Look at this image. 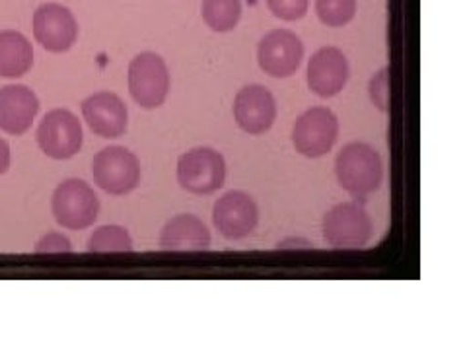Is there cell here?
I'll return each instance as SVG.
<instances>
[{
    "mask_svg": "<svg viewBox=\"0 0 467 350\" xmlns=\"http://www.w3.org/2000/svg\"><path fill=\"white\" fill-rule=\"evenodd\" d=\"M337 181L348 195L357 199L368 197L382 183V158L370 144L350 142L339 152L335 162Z\"/></svg>",
    "mask_w": 467,
    "mask_h": 350,
    "instance_id": "obj_1",
    "label": "cell"
},
{
    "mask_svg": "<svg viewBox=\"0 0 467 350\" xmlns=\"http://www.w3.org/2000/svg\"><path fill=\"white\" fill-rule=\"evenodd\" d=\"M129 92L144 109H156L170 92V72L156 53H140L129 65Z\"/></svg>",
    "mask_w": 467,
    "mask_h": 350,
    "instance_id": "obj_2",
    "label": "cell"
},
{
    "mask_svg": "<svg viewBox=\"0 0 467 350\" xmlns=\"http://www.w3.org/2000/svg\"><path fill=\"white\" fill-rule=\"evenodd\" d=\"M51 209L63 228L84 230L96 222L99 201L94 189L82 180H67L55 189Z\"/></svg>",
    "mask_w": 467,
    "mask_h": 350,
    "instance_id": "obj_3",
    "label": "cell"
},
{
    "mask_svg": "<svg viewBox=\"0 0 467 350\" xmlns=\"http://www.w3.org/2000/svg\"><path fill=\"white\" fill-rule=\"evenodd\" d=\"M324 238L335 250H360L372 238V221L358 202H343L324 218Z\"/></svg>",
    "mask_w": 467,
    "mask_h": 350,
    "instance_id": "obj_4",
    "label": "cell"
},
{
    "mask_svg": "<svg viewBox=\"0 0 467 350\" xmlns=\"http://www.w3.org/2000/svg\"><path fill=\"white\" fill-rule=\"evenodd\" d=\"M94 181L109 195H127L140 181L139 158L123 146H109L92 162Z\"/></svg>",
    "mask_w": 467,
    "mask_h": 350,
    "instance_id": "obj_5",
    "label": "cell"
},
{
    "mask_svg": "<svg viewBox=\"0 0 467 350\" xmlns=\"http://www.w3.org/2000/svg\"><path fill=\"white\" fill-rule=\"evenodd\" d=\"M224 158L213 149H193L178 162V181L193 195H209L224 185Z\"/></svg>",
    "mask_w": 467,
    "mask_h": 350,
    "instance_id": "obj_6",
    "label": "cell"
},
{
    "mask_svg": "<svg viewBox=\"0 0 467 350\" xmlns=\"http://www.w3.org/2000/svg\"><path fill=\"white\" fill-rule=\"evenodd\" d=\"M339 135V121L327 108H312L306 111L292 129V144L306 158L327 154Z\"/></svg>",
    "mask_w": 467,
    "mask_h": 350,
    "instance_id": "obj_7",
    "label": "cell"
},
{
    "mask_svg": "<svg viewBox=\"0 0 467 350\" xmlns=\"http://www.w3.org/2000/svg\"><path fill=\"white\" fill-rule=\"evenodd\" d=\"M37 144L53 160H68L82 149V125L68 109L49 111L37 129Z\"/></svg>",
    "mask_w": 467,
    "mask_h": 350,
    "instance_id": "obj_8",
    "label": "cell"
},
{
    "mask_svg": "<svg viewBox=\"0 0 467 350\" xmlns=\"http://www.w3.org/2000/svg\"><path fill=\"white\" fill-rule=\"evenodd\" d=\"M304 46L296 34L288 29H273L259 41L257 61L261 70L275 78H288L298 70Z\"/></svg>",
    "mask_w": 467,
    "mask_h": 350,
    "instance_id": "obj_9",
    "label": "cell"
},
{
    "mask_svg": "<svg viewBox=\"0 0 467 350\" xmlns=\"http://www.w3.org/2000/svg\"><path fill=\"white\" fill-rule=\"evenodd\" d=\"M34 36L43 49L51 53L68 51L78 37V24L63 5H41L34 14Z\"/></svg>",
    "mask_w": 467,
    "mask_h": 350,
    "instance_id": "obj_10",
    "label": "cell"
},
{
    "mask_svg": "<svg viewBox=\"0 0 467 350\" xmlns=\"http://www.w3.org/2000/svg\"><path fill=\"white\" fill-rule=\"evenodd\" d=\"M213 221L226 240H244L257 228V204L244 191H230L216 201Z\"/></svg>",
    "mask_w": 467,
    "mask_h": 350,
    "instance_id": "obj_11",
    "label": "cell"
},
{
    "mask_svg": "<svg viewBox=\"0 0 467 350\" xmlns=\"http://www.w3.org/2000/svg\"><path fill=\"white\" fill-rule=\"evenodd\" d=\"M234 117L242 130L250 135L267 133L276 117L273 94L259 84L245 86L234 99Z\"/></svg>",
    "mask_w": 467,
    "mask_h": 350,
    "instance_id": "obj_12",
    "label": "cell"
},
{
    "mask_svg": "<svg viewBox=\"0 0 467 350\" xmlns=\"http://www.w3.org/2000/svg\"><path fill=\"white\" fill-rule=\"evenodd\" d=\"M82 115L101 139H117L127 130L129 111L123 99L111 92H98L82 101Z\"/></svg>",
    "mask_w": 467,
    "mask_h": 350,
    "instance_id": "obj_13",
    "label": "cell"
},
{
    "mask_svg": "<svg viewBox=\"0 0 467 350\" xmlns=\"http://www.w3.org/2000/svg\"><path fill=\"white\" fill-rule=\"evenodd\" d=\"M348 80V63L337 47H324L308 63V86L319 98L337 96Z\"/></svg>",
    "mask_w": 467,
    "mask_h": 350,
    "instance_id": "obj_14",
    "label": "cell"
},
{
    "mask_svg": "<svg viewBox=\"0 0 467 350\" xmlns=\"http://www.w3.org/2000/svg\"><path fill=\"white\" fill-rule=\"evenodd\" d=\"M39 111V99L27 86L14 84L0 90V129L8 135H24Z\"/></svg>",
    "mask_w": 467,
    "mask_h": 350,
    "instance_id": "obj_15",
    "label": "cell"
},
{
    "mask_svg": "<svg viewBox=\"0 0 467 350\" xmlns=\"http://www.w3.org/2000/svg\"><path fill=\"white\" fill-rule=\"evenodd\" d=\"M160 245L166 252H207L211 232L193 214H180L164 226Z\"/></svg>",
    "mask_w": 467,
    "mask_h": 350,
    "instance_id": "obj_16",
    "label": "cell"
},
{
    "mask_svg": "<svg viewBox=\"0 0 467 350\" xmlns=\"http://www.w3.org/2000/svg\"><path fill=\"white\" fill-rule=\"evenodd\" d=\"M34 65V49L26 36L14 29L0 32V77L18 78Z\"/></svg>",
    "mask_w": 467,
    "mask_h": 350,
    "instance_id": "obj_17",
    "label": "cell"
},
{
    "mask_svg": "<svg viewBox=\"0 0 467 350\" xmlns=\"http://www.w3.org/2000/svg\"><path fill=\"white\" fill-rule=\"evenodd\" d=\"M242 16L240 0H202V20L213 32H232Z\"/></svg>",
    "mask_w": 467,
    "mask_h": 350,
    "instance_id": "obj_18",
    "label": "cell"
},
{
    "mask_svg": "<svg viewBox=\"0 0 467 350\" xmlns=\"http://www.w3.org/2000/svg\"><path fill=\"white\" fill-rule=\"evenodd\" d=\"M88 252L90 253H130L133 252V240L129 232L121 226H101L88 240Z\"/></svg>",
    "mask_w": 467,
    "mask_h": 350,
    "instance_id": "obj_19",
    "label": "cell"
},
{
    "mask_svg": "<svg viewBox=\"0 0 467 350\" xmlns=\"http://www.w3.org/2000/svg\"><path fill=\"white\" fill-rule=\"evenodd\" d=\"M316 12L327 27H343L357 14V0H316Z\"/></svg>",
    "mask_w": 467,
    "mask_h": 350,
    "instance_id": "obj_20",
    "label": "cell"
},
{
    "mask_svg": "<svg viewBox=\"0 0 467 350\" xmlns=\"http://www.w3.org/2000/svg\"><path fill=\"white\" fill-rule=\"evenodd\" d=\"M310 0H267L269 10L285 22H296L306 16Z\"/></svg>",
    "mask_w": 467,
    "mask_h": 350,
    "instance_id": "obj_21",
    "label": "cell"
},
{
    "mask_svg": "<svg viewBox=\"0 0 467 350\" xmlns=\"http://www.w3.org/2000/svg\"><path fill=\"white\" fill-rule=\"evenodd\" d=\"M72 245L68 242V238H65L63 233H47L43 236L37 245H36V253H70Z\"/></svg>",
    "mask_w": 467,
    "mask_h": 350,
    "instance_id": "obj_22",
    "label": "cell"
},
{
    "mask_svg": "<svg viewBox=\"0 0 467 350\" xmlns=\"http://www.w3.org/2000/svg\"><path fill=\"white\" fill-rule=\"evenodd\" d=\"M370 98L379 111L388 109V68H382L370 80Z\"/></svg>",
    "mask_w": 467,
    "mask_h": 350,
    "instance_id": "obj_23",
    "label": "cell"
},
{
    "mask_svg": "<svg viewBox=\"0 0 467 350\" xmlns=\"http://www.w3.org/2000/svg\"><path fill=\"white\" fill-rule=\"evenodd\" d=\"M10 168V146L6 140L0 139V175L6 173Z\"/></svg>",
    "mask_w": 467,
    "mask_h": 350,
    "instance_id": "obj_24",
    "label": "cell"
}]
</instances>
